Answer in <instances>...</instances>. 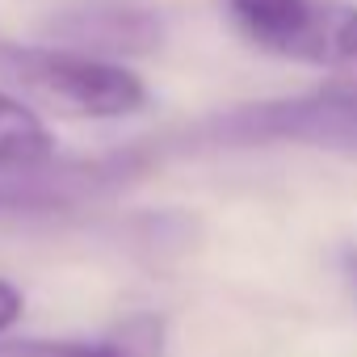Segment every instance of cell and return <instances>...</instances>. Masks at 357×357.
Listing matches in <instances>:
<instances>
[{"label": "cell", "instance_id": "6da1fadb", "mask_svg": "<svg viewBox=\"0 0 357 357\" xmlns=\"http://www.w3.org/2000/svg\"><path fill=\"white\" fill-rule=\"evenodd\" d=\"M168 147H319L357 155V80H332L311 93L231 105L172 135Z\"/></svg>", "mask_w": 357, "mask_h": 357}, {"label": "cell", "instance_id": "7a4b0ae2", "mask_svg": "<svg viewBox=\"0 0 357 357\" xmlns=\"http://www.w3.org/2000/svg\"><path fill=\"white\" fill-rule=\"evenodd\" d=\"M0 76L68 118H130L147 105V84L126 63L63 47H0Z\"/></svg>", "mask_w": 357, "mask_h": 357}, {"label": "cell", "instance_id": "3957f363", "mask_svg": "<svg viewBox=\"0 0 357 357\" xmlns=\"http://www.w3.org/2000/svg\"><path fill=\"white\" fill-rule=\"evenodd\" d=\"M236 30L294 63L349 68L357 63V5L349 0H223Z\"/></svg>", "mask_w": 357, "mask_h": 357}, {"label": "cell", "instance_id": "277c9868", "mask_svg": "<svg viewBox=\"0 0 357 357\" xmlns=\"http://www.w3.org/2000/svg\"><path fill=\"white\" fill-rule=\"evenodd\" d=\"M147 164L151 155H143L139 147L93 155V160L47 155V160H26V164H0V215H13V219L68 215L76 206H89L130 185L139 172H147Z\"/></svg>", "mask_w": 357, "mask_h": 357}, {"label": "cell", "instance_id": "5b68a950", "mask_svg": "<svg viewBox=\"0 0 357 357\" xmlns=\"http://www.w3.org/2000/svg\"><path fill=\"white\" fill-rule=\"evenodd\" d=\"M51 38H59L63 51L122 63L160 51L164 22L139 0H72L51 17Z\"/></svg>", "mask_w": 357, "mask_h": 357}, {"label": "cell", "instance_id": "8992f818", "mask_svg": "<svg viewBox=\"0 0 357 357\" xmlns=\"http://www.w3.org/2000/svg\"><path fill=\"white\" fill-rule=\"evenodd\" d=\"M164 324L160 315H130L97 344L84 340H9L0 357H160Z\"/></svg>", "mask_w": 357, "mask_h": 357}, {"label": "cell", "instance_id": "52a82bcc", "mask_svg": "<svg viewBox=\"0 0 357 357\" xmlns=\"http://www.w3.org/2000/svg\"><path fill=\"white\" fill-rule=\"evenodd\" d=\"M47 155H55V139L43 118L26 101L0 93V164H26Z\"/></svg>", "mask_w": 357, "mask_h": 357}, {"label": "cell", "instance_id": "ba28073f", "mask_svg": "<svg viewBox=\"0 0 357 357\" xmlns=\"http://www.w3.org/2000/svg\"><path fill=\"white\" fill-rule=\"evenodd\" d=\"M22 311H26V298H22V290L13 286V282H5L0 278V336H5L17 319H22Z\"/></svg>", "mask_w": 357, "mask_h": 357}, {"label": "cell", "instance_id": "9c48e42d", "mask_svg": "<svg viewBox=\"0 0 357 357\" xmlns=\"http://www.w3.org/2000/svg\"><path fill=\"white\" fill-rule=\"evenodd\" d=\"M344 269H349V278H353V286H357V252H344Z\"/></svg>", "mask_w": 357, "mask_h": 357}]
</instances>
